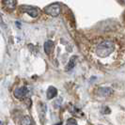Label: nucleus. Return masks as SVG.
Returning a JSON list of instances; mask_svg holds the SVG:
<instances>
[{
    "instance_id": "obj_8",
    "label": "nucleus",
    "mask_w": 125,
    "mask_h": 125,
    "mask_svg": "<svg viewBox=\"0 0 125 125\" xmlns=\"http://www.w3.org/2000/svg\"><path fill=\"white\" fill-rule=\"evenodd\" d=\"M98 93L100 94L101 96L107 97V96H109L113 93V90L110 88H100L98 90Z\"/></svg>"
},
{
    "instance_id": "obj_4",
    "label": "nucleus",
    "mask_w": 125,
    "mask_h": 125,
    "mask_svg": "<svg viewBox=\"0 0 125 125\" xmlns=\"http://www.w3.org/2000/svg\"><path fill=\"white\" fill-rule=\"evenodd\" d=\"M27 93H28V89L25 88V87L16 88L14 90V96L17 99H23V98H25V96L27 95Z\"/></svg>"
},
{
    "instance_id": "obj_3",
    "label": "nucleus",
    "mask_w": 125,
    "mask_h": 125,
    "mask_svg": "<svg viewBox=\"0 0 125 125\" xmlns=\"http://www.w3.org/2000/svg\"><path fill=\"white\" fill-rule=\"evenodd\" d=\"M21 10L25 13H27L28 15H30L33 18H36V17H38V15H39V10H38L36 8L31 6L24 5V6L21 7Z\"/></svg>"
},
{
    "instance_id": "obj_10",
    "label": "nucleus",
    "mask_w": 125,
    "mask_h": 125,
    "mask_svg": "<svg viewBox=\"0 0 125 125\" xmlns=\"http://www.w3.org/2000/svg\"><path fill=\"white\" fill-rule=\"evenodd\" d=\"M75 62H76V57H75V56H73V57H72V58H71L70 62L68 63L66 70H67V71H70V70L73 69V67L75 66Z\"/></svg>"
},
{
    "instance_id": "obj_12",
    "label": "nucleus",
    "mask_w": 125,
    "mask_h": 125,
    "mask_svg": "<svg viewBox=\"0 0 125 125\" xmlns=\"http://www.w3.org/2000/svg\"><path fill=\"white\" fill-rule=\"evenodd\" d=\"M67 124L70 125V124H73V125H76L77 124V122H76V120L73 119H70L68 121H67Z\"/></svg>"
},
{
    "instance_id": "obj_6",
    "label": "nucleus",
    "mask_w": 125,
    "mask_h": 125,
    "mask_svg": "<svg viewBox=\"0 0 125 125\" xmlns=\"http://www.w3.org/2000/svg\"><path fill=\"white\" fill-rule=\"evenodd\" d=\"M2 3H3L4 7L8 10H14L16 7L15 0H2Z\"/></svg>"
},
{
    "instance_id": "obj_2",
    "label": "nucleus",
    "mask_w": 125,
    "mask_h": 125,
    "mask_svg": "<svg viewBox=\"0 0 125 125\" xmlns=\"http://www.w3.org/2000/svg\"><path fill=\"white\" fill-rule=\"evenodd\" d=\"M43 11L46 14L50 15V16L56 17V16H58L60 14L61 8H60V5L58 3H54V4H51V5L47 6L46 8H44Z\"/></svg>"
},
{
    "instance_id": "obj_9",
    "label": "nucleus",
    "mask_w": 125,
    "mask_h": 125,
    "mask_svg": "<svg viewBox=\"0 0 125 125\" xmlns=\"http://www.w3.org/2000/svg\"><path fill=\"white\" fill-rule=\"evenodd\" d=\"M39 110H40V116L41 118H43L45 113H46V105L43 103H40L39 104Z\"/></svg>"
},
{
    "instance_id": "obj_11",
    "label": "nucleus",
    "mask_w": 125,
    "mask_h": 125,
    "mask_svg": "<svg viewBox=\"0 0 125 125\" xmlns=\"http://www.w3.org/2000/svg\"><path fill=\"white\" fill-rule=\"evenodd\" d=\"M35 122L33 121L31 119V118L30 117H25L24 119H23V120H22V124L24 125H30V124H34Z\"/></svg>"
},
{
    "instance_id": "obj_7",
    "label": "nucleus",
    "mask_w": 125,
    "mask_h": 125,
    "mask_svg": "<svg viewBox=\"0 0 125 125\" xmlns=\"http://www.w3.org/2000/svg\"><path fill=\"white\" fill-rule=\"evenodd\" d=\"M56 94H57V89L56 88H54V87H49L48 89H47V92H46V95H47V99H53V98H55L56 96Z\"/></svg>"
},
{
    "instance_id": "obj_1",
    "label": "nucleus",
    "mask_w": 125,
    "mask_h": 125,
    "mask_svg": "<svg viewBox=\"0 0 125 125\" xmlns=\"http://www.w3.org/2000/svg\"><path fill=\"white\" fill-rule=\"evenodd\" d=\"M115 50V43L110 41H105L101 42L96 48V54L100 57L108 56Z\"/></svg>"
},
{
    "instance_id": "obj_13",
    "label": "nucleus",
    "mask_w": 125,
    "mask_h": 125,
    "mask_svg": "<svg viewBox=\"0 0 125 125\" xmlns=\"http://www.w3.org/2000/svg\"><path fill=\"white\" fill-rule=\"evenodd\" d=\"M25 103H26V106L27 107L31 106V100H30V99H26V100H25Z\"/></svg>"
},
{
    "instance_id": "obj_5",
    "label": "nucleus",
    "mask_w": 125,
    "mask_h": 125,
    "mask_svg": "<svg viewBox=\"0 0 125 125\" xmlns=\"http://www.w3.org/2000/svg\"><path fill=\"white\" fill-rule=\"evenodd\" d=\"M54 47H55V44H54V42H53L52 41H47V42H45V43H44V51H45V53H46L47 55H50L51 53L53 52Z\"/></svg>"
},
{
    "instance_id": "obj_15",
    "label": "nucleus",
    "mask_w": 125,
    "mask_h": 125,
    "mask_svg": "<svg viewBox=\"0 0 125 125\" xmlns=\"http://www.w3.org/2000/svg\"><path fill=\"white\" fill-rule=\"evenodd\" d=\"M121 2H122L123 4H125V0H121Z\"/></svg>"
},
{
    "instance_id": "obj_14",
    "label": "nucleus",
    "mask_w": 125,
    "mask_h": 125,
    "mask_svg": "<svg viewBox=\"0 0 125 125\" xmlns=\"http://www.w3.org/2000/svg\"><path fill=\"white\" fill-rule=\"evenodd\" d=\"M0 24H3V20H2V16L0 15Z\"/></svg>"
}]
</instances>
